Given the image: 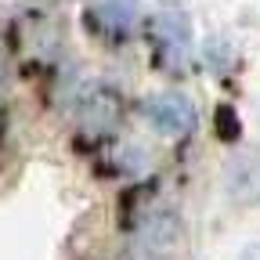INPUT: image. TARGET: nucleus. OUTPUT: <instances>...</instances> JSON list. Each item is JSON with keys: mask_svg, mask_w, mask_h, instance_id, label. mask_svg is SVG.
I'll return each mask as SVG.
<instances>
[{"mask_svg": "<svg viewBox=\"0 0 260 260\" xmlns=\"http://www.w3.org/2000/svg\"><path fill=\"white\" fill-rule=\"evenodd\" d=\"M148 37H152V47H155V58L159 65L167 69H181L188 61V51H191V22L184 11L177 8H162L152 15L148 22Z\"/></svg>", "mask_w": 260, "mask_h": 260, "instance_id": "1", "label": "nucleus"}, {"mask_svg": "<svg viewBox=\"0 0 260 260\" xmlns=\"http://www.w3.org/2000/svg\"><path fill=\"white\" fill-rule=\"evenodd\" d=\"M141 112H145V119L159 130L162 138H184L188 130L195 126V105L188 102L184 94H177V90H162V94L145 98Z\"/></svg>", "mask_w": 260, "mask_h": 260, "instance_id": "2", "label": "nucleus"}, {"mask_svg": "<svg viewBox=\"0 0 260 260\" xmlns=\"http://www.w3.org/2000/svg\"><path fill=\"white\" fill-rule=\"evenodd\" d=\"M224 191L242 206H260V148H249L228 159Z\"/></svg>", "mask_w": 260, "mask_h": 260, "instance_id": "3", "label": "nucleus"}, {"mask_svg": "<svg viewBox=\"0 0 260 260\" xmlns=\"http://www.w3.org/2000/svg\"><path fill=\"white\" fill-rule=\"evenodd\" d=\"M87 22L105 37H126L138 22V0H94L87 8Z\"/></svg>", "mask_w": 260, "mask_h": 260, "instance_id": "4", "label": "nucleus"}, {"mask_svg": "<svg viewBox=\"0 0 260 260\" xmlns=\"http://www.w3.org/2000/svg\"><path fill=\"white\" fill-rule=\"evenodd\" d=\"M119 119V98L109 90V87H90L83 98H80V123L90 134H105L112 130Z\"/></svg>", "mask_w": 260, "mask_h": 260, "instance_id": "5", "label": "nucleus"}, {"mask_svg": "<svg viewBox=\"0 0 260 260\" xmlns=\"http://www.w3.org/2000/svg\"><path fill=\"white\" fill-rule=\"evenodd\" d=\"M138 235H141V246H148L152 253H167L181 242V220L174 210H152L141 217Z\"/></svg>", "mask_w": 260, "mask_h": 260, "instance_id": "6", "label": "nucleus"}, {"mask_svg": "<svg viewBox=\"0 0 260 260\" xmlns=\"http://www.w3.org/2000/svg\"><path fill=\"white\" fill-rule=\"evenodd\" d=\"M239 130H242L239 126V112L232 105H220L217 109V138L232 145V141H239Z\"/></svg>", "mask_w": 260, "mask_h": 260, "instance_id": "7", "label": "nucleus"}, {"mask_svg": "<svg viewBox=\"0 0 260 260\" xmlns=\"http://www.w3.org/2000/svg\"><path fill=\"white\" fill-rule=\"evenodd\" d=\"M239 260H260V242H253V246H246V249L239 253Z\"/></svg>", "mask_w": 260, "mask_h": 260, "instance_id": "8", "label": "nucleus"}, {"mask_svg": "<svg viewBox=\"0 0 260 260\" xmlns=\"http://www.w3.org/2000/svg\"><path fill=\"white\" fill-rule=\"evenodd\" d=\"M4 80H8V61H4V51H0V87H4Z\"/></svg>", "mask_w": 260, "mask_h": 260, "instance_id": "9", "label": "nucleus"}]
</instances>
